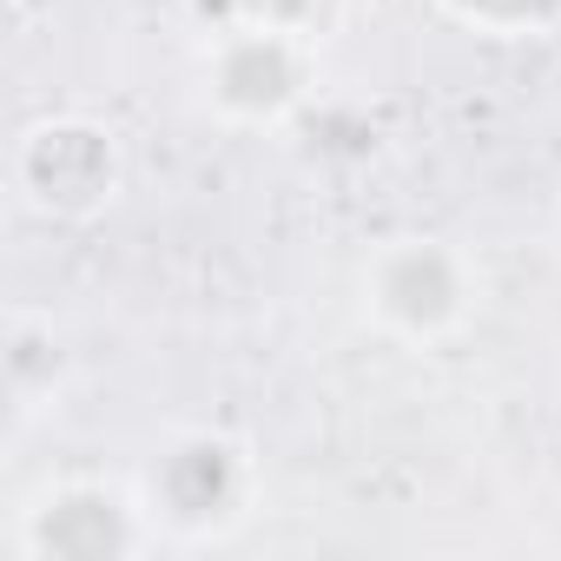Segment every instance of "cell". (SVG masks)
I'll list each match as a JSON object with an SVG mask.
<instances>
[{"instance_id":"obj_4","label":"cell","mask_w":561,"mask_h":561,"mask_svg":"<svg viewBox=\"0 0 561 561\" xmlns=\"http://www.w3.org/2000/svg\"><path fill=\"white\" fill-rule=\"evenodd\" d=\"M318 87V41L231 21L205 47V100L225 126H285Z\"/></svg>"},{"instance_id":"obj_5","label":"cell","mask_w":561,"mask_h":561,"mask_svg":"<svg viewBox=\"0 0 561 561\" xmlns=\"http://www.w3.org/2000/svg\"><path fill=\"white\" fill-rule=\"evenodd\" d=\"M14 541L34 561H119V554L152 548L159 535H152L139 495H126L113 482H93V476H67V482L41 489L21 508Z\"/></svg>"},{"instance_id":"obj_2","label":"cell","mask_w":561,"mask_h":561,"mask_svg":"<svg viewBox=\"0 0 561 561\" xmlns=\"http://www.w3.org/2000/svg\"><path fill=\"white\" fill-rule=\"evenodd\" d=\"M251 456L244 443L218 436V430H185L172 436L146 482H139V502H146V522L152 535H172V541H218L244 522L251 508Z\"/></svg>"},{"instance_id":"obj_1","label":"cell","mask_w":561,"mask_h":561,"mask_svg":"<svg viewBox=\"0 0 561 561\" xmlns=\"http://www.w3.org/2000/svg\"><path fill=\"white\" fill-rule=\"evenodd\" d=\"M14 198L47 225H93L126 192V152L119 133L87 113H47L34 119L8 152Z\"/></svg>"},{"instance_id":"obj_7","label":"cell","mask_w":561,"mask_h":561,"mask_svg":"<svg viewBox=\"0 0 561 561\" xmlns=\"http://www.w3.org/2000/svg\"><path fill=\"white\" fill-rule=\"evenodd\" d=\"M231 21H244V27H271V34H305V41H318L324 0H231Z\"/></svg>"},{"instance_id":"obj_3","label":"cell","mask_w":561,"mask_h":561,"mask_svg":"<svg viewBox=\"0 0 561 561\" xmlns=\"http://www.w3.org/2000/svg\"><path fill=\"white\" fill-rule=\"evenodd\" d=\"M364 311L403 344H443L476 311V264L449 238H390L364 257Z\"/></svg>"},{"instance_id":"obj_6","label":"cell","mask_w":561,"mask_h":561,"mask_svg":"<svg viewBox=\"0 0 561 561\" xmlns=\"http://www.w3.org/2000/svg\"><path fill=\"white\" fill-rule=\"evenodd\" d=\"M60 390V344H54V318L41 311H14L8 318V397L21 416H34L41 403H54Z\"/></svg>"}]
</instances>
